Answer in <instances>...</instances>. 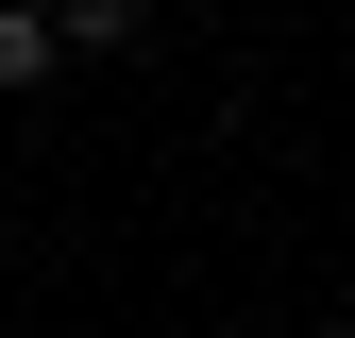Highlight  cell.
<instances>
[{
  "instance_id": "cell-1",
  "label": "cell",
  "mask_w": 355,
  "mask_h": 338,
  "mask_svg": "<svg viewBox=\"0 0 355 338\" xmlns=\"http://www.w3.org/2000/svg\"><path fill=\"white\" fill-rule=\"evenodd\" d=\"M51 68H68V34L34 17V0H0V102H34V84H51Z\"/></svg>"
},
{
  "instance_id": "cell-2",
  "label": "cell",
  "mask_w": 355,
  "mask_h": 338,
  "mask_svg": "<svg viewBox=\"0 0 355 338\" xmlns=\"http://www.w3.org/2000/svg\"><path fill=\"white\" fill-rule=\"evenodd\" d=\"M51 34H68V51H136V34H153V0H51Z\"/></svg>"
}]
</instances>
